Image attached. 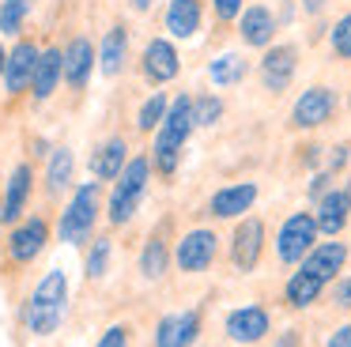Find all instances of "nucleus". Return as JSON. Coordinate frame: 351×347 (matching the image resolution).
Segmentation results:
<instances>
[{"instance_id":"f257e3e1","label":"nucleus","mask_w":351,"mask_h":347,"mask_svg":"<svg viewBox=\"0 0 351 347\" xmlns=\"http://www.w3.org/2000/svg\"><path fill=\"white\" fill-rule=\"evenodd\" d=\"M197 128V117H193V98L189 95H178L170 102L167 117H162L159 132H155V143H152V166L162 174V178H174L178 166H182V147L185 140L193 136Z\"/></svg>"},{"instance_id":"f03ea898","label":"nucleus","mask_w":351,"mask_h":347,"mask_svg":"<svg viewBox=\"0 0 351 347\" xmlns=\"http://www.w3.org/2000/svg\"><path fill=\"white\" fill-rule=\"evenodd\" d=\"M64 298H69V279H64V272L61 268L46 272L42 283L34 287L27 309H23L27 332H34V336H49V332H57V324H61V317H64Z\"/></svg>"},{"instance_id":"7ed1b4c3","label":"nucleus","mask_w":351,"mask_h":347,"mask_svg":"<svg viewBox=\"0 0 351 347\" xmlns=\"http://www.w3.org/2000/svg\"><path fill=\"white\" fill-rule=\"evenodd\" d=\"M147 178H152V158H144V155L132 158L121 170L114 193H110V223L114 226L129 223V219L136 215L140 200H144V193H147Z\"/></svg>"},{"instance_id":"20e7f679","label":"nucleus","mask_w":351,"mask_h":347,"mask_svg":"<svg viewBox=\"0 0 351 347\" xmlns=\"http://www.w3.org/2000/svg\"><path fill=\"white\" fill-rule=\"evenodd\" d=\"M99 219V181H84L76 189V196L69 200V208L61 211V223H57V234L69 246H80L84 238H91V226Z\"/></svg>"},{"instance_id":"39448f33","label":"nucleus","mask_w":351,"mask_h":347,"mask_svg":"<svg viewBox=\"0 0 351 347\" xmlns=\"http://www.w3.org/2000/svg\"><path fill=\"white\" fill-rule=\"evenodd\" d=\"M317 219L313 211H291L283 219L280 234H276V256L280 264H302L310 256V249L317 246Z\"/></svg>"},{"instance_id":"423d86ee","label":"nucleus","mask_w":351,"mask_h":347,"mask_svg":"<svg viewBox=\"0 0 351 347\" xmlns=\"http://www.w3.org/2000/svg\"><path fill=\"white\" fill-rule=\"evenodd\" d=\"M336 106H340V98H336L332 87H306L302 95L295 98V106H291V128H298V132H313V128L328 125V121L336 117Z\"/></svg>"},{"instance_id":"0eeeda50","label":"nucleus","mask_w":351,"mask_h":347,"mask_svg":"<svg viewBox=\"0 0 351 347\" xmlns=\"http://www.w3.org/2000/svg\"><path fill=\"white\" fill-rule=\"evenodd\" d=\"M257 72H261V83H265L268 95H283L295 83V72H298V45H291V42L268 45Z\"/></svg>"},{"instance_id":"6e6552de","label":"nucleus","mask_w":351,"mask_h":347,"mask_svg":"<svg viewBox=\"0 0 351 347\" xmlns=\"http://www.w3.org/2000/svg\"><path fill=\"white\" fill-rule=\"evenodd\" d=\"M215 253H219V238H215V230H204V226H197V230L182 234V241L174 246L178 268L189 272V276H197V272L212 268Z\"/></svg>"},{"instance_id":"1a4fd4ad","label":"nucleus","mask_w":351,"mask_h":347,"mask_svg":"<svg viewBox=\"0 0 351 347\" xmlns=\"http://www.w3.org/2000/svg\"><path fill=\"white\" fill-rule=\"evenodd\" d=\"M261 253H265V223L257 215H245L230 234V261L238 272H253L261 264Z\"/></svg>"},{"instance_id":"9d476101","label":"nucleus","mask_w":351,"mask_h":347,"mask_svg":"<svg viewBox=\"0 0 351 347\" xmlns=\"http://www.w3.org/2000/svg\"><path fill=\"white\" fill-rule=\"evenodd\" d=\"M272 332V317L265 306H238L227 313V336L234 344H261Z\"/></svg>"},{"instance_id":"9b49d317","label":"nucleus","mask_w":351,"mask_h":347,"mask_svg":"<svg viewBox=\"0 0 351 347\" xmlns=\"http://www.w3.org/2000/svg\"><path fill=\"white\" fill-rule=\"evenodd\" d=\"M276 30H280V23H276L272 8L265 4H250L242 15H238V34H242V42L250 45V49H268V45H276Z\"/></svg>"},{"instance_id":"f8f14e48","label":"nucleus","mask_w":351,"mask_h":347,"mask_svg":"<svg viewBox=\"0 0 351 347\" xmlns=\"http://www.w3.org/2000/svg\"><path fill=\"white\" fill-rule=\"evenodd\" d=\"M200 309H182L159 321L155 328V347H193V339L200 336Z\"/></svg>"},{"instance_id":"ddd939ff","label":"nucleus","mask_w":351,"mask_h":347,"mask_svg":"<svg viewBox=\"0 0 351 347\" xmlns=\"http://www.w3.org/2000/svg\"><path fill=\"white\" fill-rule=\"evenodd\" d=\"M42 49L34 42H16V49L8 53V68H4V83H8V95H23L34 83V68H38Z\"/></svg>"},{"instance_id":"4468645a","label":"nucleus","mask_w":351,"mask_h":347,"mask_svg":"<svg viewBox=\"0 0 351 347\" xmlns=\"http://www.w3.org/2000/svg\"><path fill=\"white\" fill-rule=\"evenodd\" d=\"M348 253L351 249L343 246V241H317V246L310 249V256L302 261V268L313 272L317 279H325V283H336L343 264H348Z\"/></svg>"},{"instance_id":"2eb2a0df","label":"nucleus","mask_w":351,"mask_h":347,"mask_svg":"<svg viewBox=\"0 0 351 347\" xmlns=\"http://www.w3.org/2000/svg\"><path fill=\"white\" fill-rule=\"evenodd\" d=\"M257 200V185L253 181H242V185H227L208 200V215L212 219H242L245 211Z\"/></svg>"},{"instance_id":"dca6fc26","label":"nucleus","mask_w":351,"mask_h":347,"mask_svg":"<svg viewBox=\"0 0 351 347\" xmlns=\"http://www.w3.org/2000/svg\"><path fill=\"white\" fill-rule=\"evenodd\" d=\"M178 72H182V60H178L174 42H167V38H152L147 49H144V75H147V83H170Z\"/></svg>"},{"instance_id":"f3484780","label":"nucleus","mask_w":351,"mask_h":347,"mask_svg":"<svg viewBox=\"0 0 351 347\" xmlns=\"http://www.w3.org/2000/svg\"><path fill=\"white\" fill-rule=\"evenodd\" d=\"M313 219H317V230L325 234V238H340L343 226H348V219H351L343 189H328V193L317 200V208H313Z\"/></svg>"},{"instance_id":"a211bd4d","label":"nucleus","mask_w":351,"mask_h":347,"mask_svg":"<svg viewBox=\"0 0 351 347\" xmlns=\"http://www.w3.org/2000/svg\"><path fill=\"white\" fill-rule=\"evenodd\" d=\"M46 238H49V226H46V219H38V215H34L31 223H19V226H16V234H12V241H8V253H12V261H16V264H31L34 256L42 253V246H46Z\"/></svg>"},{"instance_id":"6ab92c4d","label":"nucleus","mask_w":351,"mask_h":347,"mask_svg":"<svg viewBox=\"0 0 351 347\" xmlns=\"http://www.w3.org/2000/svg\"><path fill=\"white\" fill-rule=\"evenodd\" d=\"M325 287H328L325 279H317L313 272L298 268L295 276L283 283V306H287V309H310L313 302L325 294Z\"/></svg>"},{"instance_id":"aec40b11","label":"nucleus","mask_w":351,"mask_h":347,"mask_svg":"<svg viewBox=\"0 0 351 347\" xmlns=\"http://www.w3.org/2000/svg\"><path fill=\"white\" fill-rule=\"evenodd\" d=\"M200 23H204V12H200V0H170L167 4V30L170 38H197Z\"/></svg>"},{"instance_id":"412c9836","label":"nucleus","mask_w":351,"mask_h":347,"mask_svg":"<svg viewBox=\"0 0 351 347\" xmlns=\"http://www.w3.org/2000/svg\"><path fill=\"white\" fill-rule=\"evenodd\" d=\"M91 68H95V49H91V42L87 38H72L69 42V49H64V80L72 83V87H84L87 83V75H91Z\"/></svg>"},{"instance_id":"4be33fe9","label":"nucleus","mask_w":351,"mask_h":347,"mask_svg":"<svg viewBox=\"0 0 351 347\" xmlns=\"http://www.w3.org/2000/svg\"><path fill=\"white\" fill-rule=\"evenodd\" d=\"M125 151H129V143L121 140V136H114V140H106L99 151H95V158H91V174L99 181H114V178H121V170L129 163H125Z\"/></svg>"},{"instance_id":"5701e85b","label":"nucleus","mask_w":351,"mask_h":347,"mask_svg":"<svg viewBox=\"0 0 351 347\" xmlns=\"http://www.w3.org/2000/svg\"><path fill=\"white\" fill-rule=\"evenodd\" d=\"M64 75V53L61 49H42V57H38V68H34V83H31V91H34V98H49L57 91V80Z\"/></svg>"},{"instance_id":"b1692460","label":"nucleus","mask_w":351,"mask_h":347,"mask_svg":"<svg viewBox=\"0 0 351 347\" xmlns=\"http://www.w3.org/2000/svg\"><path fill=\"white\" fill-rule=\"evenodd\" d=\"M31 181H34V174L27 163L12 170L8 193H4V223H16V219L23 215V204H27V196H31Z\"/></svg>"},{"instance_id":"393cba45","label":"nucleus","mask_w":351,"mask_h":347,"mask_svg":"<svg viewBox=\"0 0 351 347\" xmlns=\"http://www.w3.org/2000/svg\"><path fill=\"white\" fill-rule=\"evenodd\" d=\"M245 72H250V60H245L242 53H223V57H215L212 64H208V80H212L215 87H234V83L245 80Z\"/></svg>"},{"instance_id":"a878e982","label":"nucleus","mask_w":351,"mask_h":347,"mask_svg":"<svg viewBox=\"0 0 351 347\" xmlns=\"http://www.w3.org/2000/svg\"><path fill=\"white\" fill-rule=\"evenodd\" d=\"M125 53H129V30L114 27L106 38H102V49H99L102 75H117V72H121V68H125Z\"/></svg>"},{"instance_id":"bb28decb","label":"nucleus","mask_w":351,"mask_h":347,"mask_svg":"<svg viewBox=\"0 0 351 347\" xmlns=\"http://www.w3.org/2000/svg\"><path fill=\"white\" fill-rule=\"evenodd\" d=\"M167 264H170V249L162 238H152L144 246V253H140V272H144L147 279H162L167 276Z\"/></svg>"},{"instance_id":"cd10ccee","label":"nucleus","mask_w":351,"mask_h":347,"mask_svg":"<svg viewBox=\"0 0 351 347\" xmlns=\"http://www.w3.org/2000/svg\"><path fill=\"white\" fill-rule=\"evenodd\" d=\"M72 170H76V158H72V151L69 147H57L53 155H49V189L53 193H61V189H69V181H72Z\"/></svg>"},{"instance_id":"c85d7f7f","label":"nucleus","mask_w":351,"mask_h":347,"mask_svg":"<svg viewBox=\"0 0 351 347\" xmlns=\"http://www.w3.org/2000/svg\"><path fill=\"white\" fill-rule=\"evenodd\" d=\"M167 110H170L167 95H162V91H155V95L147 98L144 106H140V117H136L140 132H152V128H159V125H162V117H167Z\"/></svg>"},{"instance_id":"c756f323","label":"nucleus","mask_w":351,"mask_h":347,"mask_svg":"<svg viewBox=\"0 0 351 347\" xmlns=\"http://www.w3.org/2000/svg\"><path fill=\"white\" fill-rule=\"evenodd\" d=\"M27 12H31V0H0V34H19Z\"/></svg>"},{"instance_id":"7c9ffc66","label":"nucleus","mask_w":351,"mask_h":347,"mask_svg":"<svg viewBox=\"0 0 351 347\" xmlns=\"http://www.w3.org/2000/svg\"><path fill=\"white\" fill-rule=\"evenodd\" d=\"M193 117H197V128H212L223 117V98L219 95H197L193 98Z\"/></svg>"},{"instance_id":"2f4dec72","label":"nucleus","mask_w":351,"mask_h":347,"mask_svg":"<svg viewBox=\"0 0 351 347\" xmlns=\"http://www.w3.org/2000/svg\"><path fill=\"white\" fill-rule=\"evenodd\" d=\"M110 253H114L110 238H95V241H91V253H87V279H102V276H106Z\"/></svg>"},{"instance_id":"473e14b6","label":"nucleus","mask_w":351,"mask_h":347,"mask_svg":"<svg viewBox=\"0 0 351 347\" xmlns=\"http://www.w3.org/2000/svg\"><path fill=\"white\" fill-rule=\"evenodd\" d=\"M328 42H332V53L340 60H351V12L340 15V19L332 23V30H328Z\"/></svg>"},{"instance_id":"72a5a7b5","label":"nucleus","mask_w":351,"mask_h":347,"mask_svg":"<svg viewBox=\"0 0 351 347\" xmlns=\"http://www.w3.org/2000/svg\"><path fill=\"white\" fill-rule=\"evenodd\" d=\"M212 8H215V19L219 23H234L245 12V0H212Z\"/></svg>"},{"instance_id":"f704fd0d","label":"nucleus","mask_w":351,"mask_h":347,"mask_svg":"<svg viewBox=\"0 0 351 347\" xmlns=\"http://www.w3.org/2000/svg\"><path fill=\"white\" fill-rule=\"evenodd\" d=\"M95 347H129V324H110Z\"/></svg>"},{"instance_id":"c9c22d12","label":"nucleus","mask_w":351,"mask_h":347,"mask_svg":"<svg viewBox=\"0 0 351 347\" xmlns=\"http://www.w3.org/2000/svg\"><path fill=\"white\" fill-rule=\"evenodd\" d=\"M332 306L336 309H351V272L332 283Z\"/></svg>"},{"instance_id":"e433bc0d","label":"nucleus","mask_w":351,"mask_h":347,"mask_svg":"<svg viewBox=\"0 0 351 347\" xmlns=\"http://www.w3.org/2000/svg\"><path fill=\"white\" fill-rule=\"evenodd\" d=\"M328 189H332V174H328V170H321V174H313V178H310V200H313V204H317V200H321V196H325V193H328Z\"/></svg>"},{"instance_id":"4c0bfd02","label":"nucleus","mask_w":351,"mask_h":347,"mask_svg":"<svg viewBox=\"0 0 351 347\" xmlns=\"http://www.w3.org/2000/svg\"><path fill=\"white\" fill-rule=\"evenodd\" d=\"M348 158H351V147H348V143H336L332 155H328V163H325V170H328V174L343 170V166H348Z\"/></svg>"},{"instance_id":"58836bf2","label":"nucleus","mask_w":351,"mask_h":347,"mask_svg":"<svg viewBox=\"0 0 351 347\" xmlns=\"http://www.w3.org/2000/svg\"><path fill=\"white\" fill-rule=\"evenodd\" d=\"M325 347H351V321L340 324V328H336L332 336L325 339Z\"/></svg>"},{"instance_id":"ea45409f","label":"nucleus","mask_w":351,"mask_h":347,"mask_svg":"<svg viewBox=\"0 0 351 347\" xmlns=\"http://www.w3.org/2000/svg\"><path fill=\"white\" fill-rule=\"evenodd\" d=\"M276 347H302V332H298V328H287V332H280V339H276Z\"/></svg>"},{"instance_id":"a19ab883","label":"nucleus","mask_w":351,"mask_h":347,"mask_svg":"<svg viewBox=\"0 0 351 347\" xmlns=\"http://www.w3.org/2000/svg\"><path fill=\"white\" fill-rule=\"evenodd\" d=\"M321 8H325V0H302V12L306 15H321Z\"/></svg>"},{"instance_id":"79ce46f5","label":"nucleus","mask_w":351,"mask_h":347,"mask_svg":"<svg viewBox=\"0 0 351 347\" xmlns=\"http://www.w3.org/2000/svg\"><path fill=\"white\" fill-rule=\"evenodd\" d=\"M152 4H155V0H132V8H136V12H147Z\"/></svg>"},{"instance_id":"37998d69","label":"nucleus","mask_w":351,"mask_h":347,"mask_svg":"<svg viewBox=\"0 0 351 347\" xmlns=\"http://www.w3.org/2000/svg\"><path fill=\"white\" fill-rule=\"evenodd\" d=\"M343 196H348V208H351V178L343 181Z\"/></svg>"},{"instance_id":"c03bdc74","label":"nucleus","mask_w":351,"mask_h":347,"mask_svg":"<svg viewBox=\"0 0 351 347\" xmlns=\"http://www.w3.org/2000/svg\"><path fill=\"white\" fill-rule=\"evenodd\" d=\"M4 68H8V53L0 49V72H4Z\"/></svg>"},{"instance_id":"a18cd8bd","label":"nucleus","mask_w":351,"mask_h":347,"mask_svg":"<svg viewBox=\"0 0 351 347\" xmlns=\"http://www.w3.org/2000/svg\"><path fill=\"white\" fill-rule=\"evenodd\" d=\"M0 219H4V200H0Z\"/></svg>"},{"instance_id":"49530a36","label":"nucleus","mask_w":351,"mask_h":347,"mask_svg":"<svg viewBox=\"0 0 351 347\" xmlns=\"http://www.w3.org/2000/svg\"><path fill=\"white\" fill-rule=\"evenodd\" d=\"M348 106H351V98H348Z\"/></svg>"}]
</instances>
